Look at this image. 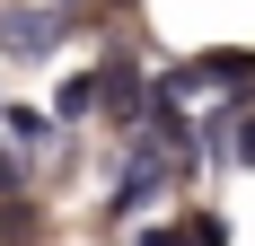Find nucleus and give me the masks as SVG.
Wrapping results in <instances>:
<instances>
[{
  "label": "nucleus",
  "instance_id": "nucleus-1",
  "mask_svg": "<svg viewBox=\"0 0 255 246\" xmlns=\"http://www.w3.org/2000/svg\"><path fill=\"white\" fill-rule=\"evenodd\" d=\"M71 9H0V53H53Z\"/></svg>",
  "mask_w": 255,
  "mask_h": 246
},
{
  "label": "nucleus",
  "instance_id": "nucleus-2",
  "mask_svg": "<svg viewBox=\"0 0 255 246\" xmlns=\"http://www.w3.org/2000/svg\"><path fill=\"white\" fill-rule=\"evenodd\" d=\"M158 185H176V158L150 149V141H132V167H124V185H115V211H141Z\"/></svg>",
  "mask_w": 255,
  "mask_h": 246
},
{
  "label": "nucleus",
  "instance_id": "nucleus-3",
  "mask_svg": "<svg viewBox=\"0 0 255 246\" xmlns=\"http://www.w3.org/2000/svg\"><path fill=\"white\" fill-rule=\"evenodd\" d=\"M9 132H18V149H44V141H53V115H35V106H9Z\"/></svg>",
  "mask_w": 255,
  "mask_h": 246
},
{
  "label": "nucleus",
  "instance_id": "nucleus-4",
  "mask_svg": "<svg viewBox=\"0 0 255 246\" xmlns=\"http://www.w3.org/2000/svg\"><path fill=\"white\" fill-rule=\"evenodd\" d=\"M97 97H106V88H97V71H79V79H62V106H53V115H88Z\"/></svg>",
  "mask_w": 255,
  "mask_h": 246
},
{
  "label": "nucleus",
  "instance_id": "nucleus-5",
  "mask_svg": "<svg viewBox=\"0 0 255 246\" xmlns=\"http://www.w3.org/2000/svg\"><path fill=\"white\" fill-rule=\"evenodd\" d=\"M185 246H229V220H220V211H194V220H185Z\"/></svg>",
  "mask_w": 255,
  "mask_h": 246
},
{
  "label": "nucleus",
  "instance_id": "nucleus-6",
  "mask_svg": "<svg viewBox=\"0 0 255 246\" xmlns=\"http://www.w3.org/2000/svg\"><path fill=\"white\" fill-rule=\"evenodd\" d=\"M229 158H238V167H255V115L238 123V141H229Z\"/></svg>",
  "mask_w": 255,
  "mask_h": 246
},
{
  "label": "nucleus",
  "instance_id": "nucleus-7",
  "mask_svg": "<svg viewBox=\"0 0 255 246\" xmlns=\"http://www.w3.org/2000/svg\"><path fill=\"white\" fill-rule=\"evenodd\" d=\"M141 246H185V229H141Z\"/></svg>",
  "mask_w": 255,
  "mask_h": 246
},
{
  "label": "nucleus",
  "instance_id": "nucleus-8",
  "mask_svg": "<svg viewBox=\"0 0 255 246\" xmlns=\"http://www.w3.org/2000/svg\"><path fill=\"white\" fill-rule=\"evenodd\" d=\"M9 185H18V158H9V149H0V194H9Z\"/></svg>",
  "mask_w": 255,
  "mask_h": 246
}]
</instances>
